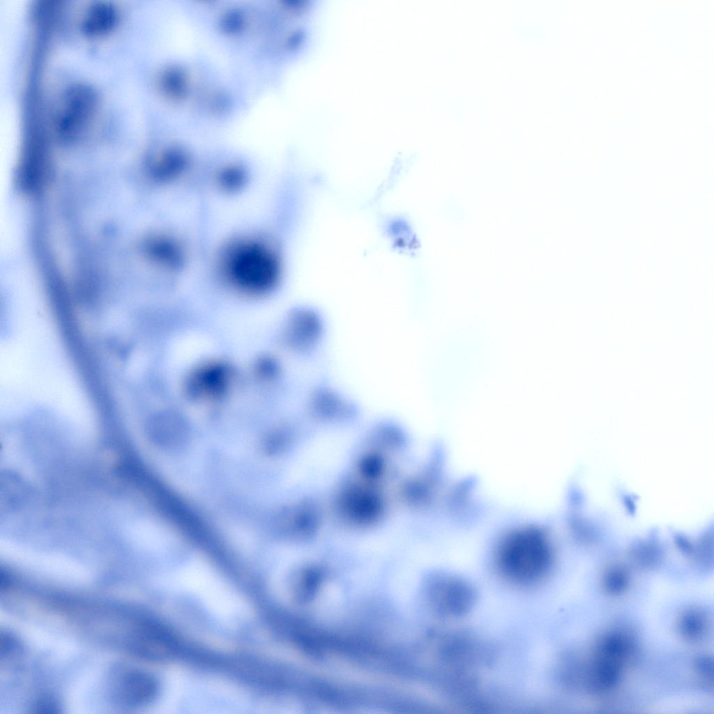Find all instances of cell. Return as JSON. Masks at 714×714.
Masks as SVG:
<instances>
[{
  "instance_id": "cell-1",
  "label": "cell",
  "mask_w": 714,
  "mask_h": 714,
  "mask_svg": "<svg viewBox=\"0 0 714 714\" xmlns=\"http://www.w3.org/2000/svg\"><path fill=\"white\" fill-rule=\"evenodd\" d=\"M227 276L242 288L261 291L277 282L280 261L275 253L259 242L243 241L233 244L222 260Z\"/></svg>"
},
{
  "instance_id": "cell-2",
  "label": "cell",
  "mask_w": 714,
  "mask_h": 714,
  "mask_svg": "<svg viewBox=\"0 0 714 714\" xmlns=\"http://www.w3.org/2000/svg\"><path fill=\"white\" fill-rule=\"evenodd\" d=\"M497 569L509 584L526 588L540 584L548 575L552 556L538 541L518 542L505 547L499 554Z\"/></svg>"
},
{
  "instance_id": "cell-3",
  "label": "cell",
  "mask_w": 714,
  "mask_h": 714,
  "mask_svg": "<svg viewBox=\"0 0 714 714\" xmlns=\"http://www.w3.org/2000/svg\"><path fill=\"white\" fill-rule=\"evenodd\" d=\"M426 597L432 612L439 618L454 621L467 615L476 602L473 586L457 576L439 575L426 584Z\"/></svg>"
},
{
  "instance_id": "cell-4",
  "label": "cell",
  "mask_w": 714,
  "mask_h": 714,
  "mask_svg": "<svg viewBox=\"0 0 714 714\" xmlns=\"http://www.w3.org/2000/svg\"><path fill=\"white\" fill-rule=\"evenodd\" d=\"M97 105L93 89L78 84L65 93L54 121L56 131L63 139H72L81 133L92 118Z\"/></svg>"
},
{
  "instance_id": "cell-5",
  "label": "cell",
  "mask_w": 714,
  "mask_h": 714,
  "mask_svg": "<svg viewBox=\"0 0 714 714\" xmlns=\"http://www.w3.org/2000/svg\"><path fill=\"white\" fill-rule=\"evenodd\" d=\"M130 642L134 651L146 658L164 659L174 653L171 635L160 624L149 620L136 624Z\"/></svg>"
},
{
  "instance_id": "cell-6",
  "label": "cell",
  "mask_w": 714,
  "mask_h": 714,
  "mask_svg": "<svg viewBox=\"0 0 714 714\" xmlns=\"http://www.w3.org/2000/svg\"><path fill=\"white\" fill-rule=\"evenodd\" d=\"M48 174V158L41 140L34 138L24 153L20 164L19 181L22 188L36 192L44 185Z\"/></svg>"
},
{
  "instance_id": "cell-7",
  "label": "cell",
  "mask_w": 714,
  "mask_h": 714,
  "mask_svg": "<svg viewBox=\"0 0 714 714\" xmlns=\"http://www.w3.org/2000/svg\"><path fill=\"white\" fill-rule=\"evenodd\" d=\"M156 692L155 681L150 675L140 671L126 673L121 678L118 688L121 701L132 706L148 703L155 697Z\"/></svg>"
},
{
  "instance_id": "cell-8",
  "label": "cell",
  "mask_w": 714,
  "mask_h": 714,
  "mask_svg": "<svg viewBox=\"0 0 714 714\" xmlns=\"http://www.w3.org/2000/svg\"><path fill=\"white\" fill-rule=\"evenodd\" d=\"M709 625L707 614L701 608L690 607L683 610L676 621V629L682 639L697 642L706 636Z\"/></svg>"
},
{
  "instance_id": "cell-9",
  "label": "cell",
  "mask_w": 714,
  "mask_h": 714,
  "mask_svg": "<svg viewBox=\"0 0 714 714\" xmlns=\"http://www.w3.org/2000/svg\"><path fill=\"white\" fill-rule=\"evenodd\" d=\"M117 13L115 7L108 2H98L87 10L82 29L86 34L100 36L109 32L116 24Z\"/></svg>"
},
{
  "instance_id": "cell-10",
  "label": "cell",
  "mask_w": 714,
  "mask_h": 714,
  "mask_svg": "<svg viewBox=\"0 0 714 714\" xmlns=\"http://www.w3.org/2000/svg\"><path fill=\"white\" fill-rule=\"evenodd\" d=\"M151 258L169 268H177L182 263V253L177 243L169 237L155 236L146 245Z\"/></svg>"
},
{
  "instance_id": "cell-11",
  "label": "cell",
  "mask_w": 714,
  "mask_h": 714,
  "mask_svg": "<svg viewBox=\"0 0 714 714\" xmlns=\"http://www.w3.org/2000/svg\"><path fill=\"white\" fill-rule=\"evenodd\" d=\"M630 579L628 572L620 567H613L607 570L602 580L604 591L609 595L617 596L623 593L629 586Z\"/></svg>"
},
{
  "instance_id": "cell-12",
  "label": "cell",
  "mask_w": 714,
  "mask_h": 714,
  "mask_svg": "<svg viewBox=\"0 0 714 714\" xmlns=\"http://www.w3.org/2000/svg\"><path fill=\"white\" fill-rule=\"evenodd\" d=\"M692 668L696 675L705 683L713 685V659L708 655H701L695 658Z\"/></svg>"
},
{
  "instance_id": "cell-13",
  "label": "cell",
  "mask_w": 714,
  "mask_h": 714,
  "mask_svg": "<svg viewBox=\"0 0 714 714\" xmlns=\"http://www.w3.org/2000/svg\"><path fill=\"white\" fill-rule=\"evenodd\" d=\"M33 708L36 713H56L58 707L52 699L43 698L36 704Z\"/></svg>"
}]
</instances>
